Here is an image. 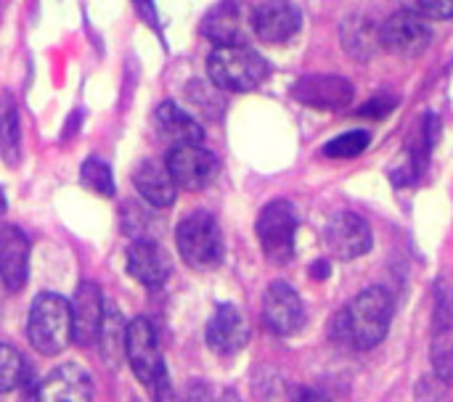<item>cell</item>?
Listing matches in <instances>:
<instances>
[{
  "mask_svg": "<svg viewBox=\"0 0 453 402\" xmlns=\"http://www.w3.org/2000/svg\"><path fill=\"white\" fill-rule=\"evenodd\" d=\"M393 313L395 302L388 289H366L350 305H345L342 313L334 315L332 339L353 350H372L388 337Z\"/></svg>",
  "mask_w": 453,
  "mask_h": 402,
  "instance_id": "cell-1",
  "label": "cell"
},
{
  "mask_svg": "<svg viewBox=\"0 0 453 402\" xmlns=\"http://www.w3.org/2000/svg\"><path fill=\"white\" fill-rule=\"evenodd\" d=\"M27 337H29V345L45 358L64 353L66 345L72 342V307H69V302L53 292L37 294L32 307H29Z\"/></svg>",
  "mask_w": 453,
  "mask_h": 402,
  "instance_id": "cell-2",
  "label": "cell"
},
{
  "mask_svg": "<svg viewBox=\"0 0 453 402\" xmlns=\"http://www.w3.org/2000/svg\"><path fill=\"white\" fill-rule=\"evenodd\" d=\"M207 74L220 90L247 93L268 77V61L250 45L215 48L207 58Z\"/></svg>",
  "mask_w": 453,
  "mask_h": 402,
  "instance_id": "cell-3",
  "label": "cell"
},
{
  "mask_svg": "<svg viewBox=\"0 0 453 402\" xmlns=\"http://www.w3.org/2000/svg\"><path fill=\"white\" fill-rule=\"evenodd\" d=\"M175 244H178V252L186 260V265H191L196 270L218 268L223 262V254H226L220 225L204 209H196L178 223Z\"/></svg>",
  "mask_w": 453,
  "mask_h": 402,
  "instance_id": "cell-4",
  "label": "cell"
},
{
  "mask_svg": "<svg viewBox=\"0 0 453 402\" xmlns=\"http://www.w3.org/2000/svg\"><path fill=\"white\" fill-rule=\"evenodd\" d=\"M297 209L287 199H273L271 204L263 207L255 231L263 247V254L273 265H287L295 257V236H297Z\"/></svg>",
  "mask_w": 453,
  "mask_h": 402,
  "instance_id": "cell-5",
  "label": "cell"
},
{
  "mask_svg": "<svg viewBox=\"0 0 453 402\" xmlns=\"http://www.w3.org/2000/svg\"><path fill=\"white\" fill-rule=\"evenodd\" d=\"M125 358L135 374V379L146 387L154 384V379L167 371L162 350H159V337L157 329L151 326L149 318H133L127 323V339H125Z\"/></svg>",
  "mask_w": 453,
  "mask_h": 402,
  "instance_id": "cell-6",
  "label": "cell"
},
{
  "mask_svg": "<svg viewBox=\"0 0 453 402\" xmlns=\"http://www.w3.org/2000/svg\"><path fill=\"white\" fill-rule=\"evenodd\" d=\"M165 167H167L175 188L202 191L218 178L220 162L212 151H207L202 146H178V148L167 151Z\"/></svg>",
  "mask_w": 453,
  "mask_h": 402,
  "instance_id": "cell-7",
  "label": "cell"
},
{
  "mask_svg": "<svg viewBox=\"0 0 453 402\" xmlns=\"http://www.w3.org/2000/svg\"><path fill=\"white\" fill-rule=\"evenodd\" d=\"M263 321L276 337H292L305 326L300 294L287 281H273L263 297Z\"/></svg>",
  "mask_w": 453,
  "mask_h": 402,
  "instance_id": "cell-8",
  "label": "cell"
},
{
  "mask_svg": "<svg viewBox=\"0 0 453 402\" xmlns=\"http://www.w3.org/2000/svg\"><path fill=\"white\" fill-rule=\"evenodd\" d=\"M433 40L430 27L411 11H398L380 27V45L398 56H419Z\"/></svg>",
  "mask_w": 453,
  "mask_h": 402,
  "instance_id": "cell-9",
  "label": "cell"
},
{
  "mask_svg": "<svg viewBox=\"0 0 453 402\" xmlns=\"http://www.w3.org/2000/svg\"><path fill=\"white\" fill-rule=\"evenodd\" d=\"M326 247L340 260H356L374 247L369 223L356 212H337L324 231Z\"/></svg>",
  "mask_w": 453,
  "mask_h": 402,
  "instance_id": "cell-10",
  "label": "cell"
},
{
  "mask_svg": "<svg viewBox=\"0 0 453 402\" xmlns=\"http://www.w3.org/2000/svg\"><path fill=\"white\" fill-rule=\"evenodd\" d=\"M353 82L340 74H305L295 82L292 95L313 109H342L353 101Z\"/></svg>",
  "mask_w": 453,
  "mask_h": 402,
  "instance_id": "cell-11",
  "label": "cell"
},
{
  "mask_svg": "<svg viewBox=\"0 0 453 402\" xmlns=\"http://www.w3.org/2000/svg\"><path fill=\"white\" fill-rule=\"evenodd\" d=\"M72 339L80 347H90L98 342V329L106 313L104 297L98 284L93 281H80L74 297H72Z\"/></svg>",
  "mask_w": 453,
  "mask_h": 402,
  "instance_id": "cell-12",
  "label": "cell"
},
{
  "mask_svg": "<svg viewBox=\"0 0 453 402\" xmlns=\"http://www.w3.org/2000/svg\"><path fill=\"white\" fill-rule=\"evenodd\" d=\"M250 24H252V32L263 42L279 45V42L292 40L300 32L303 13L292 3H260V5H255Z\"/></svg>",
  "mask_w": 453,
  "mask_h": 402,
  "instance_id": "cell-13",
  "label": "cell"
},
{
  "mask_svg": "<svg viewBox=\"0 0 453 402\" xmlns=\"http://www.w3.org/2000/svg\"><path fill=\"white\" fill-rule=\"evenodd\" d=\"M127 273L143 286H162L173 273V260L154 239H133L127 247Z\"/></svg>",
  "mask_w": 453,
  "mask_h": 402,
  "instance_id": "cell-14",
  "label": "cell"
},
{
  "mask_svg": "<svg viewBox=\"0 0 453 402\" xmlns=\"http://www.w3.org/2000/svg\"><path fill=\"white\" fill-rule=\"evenodd\" d=\"M29 252V236L11 223H0V281L8 292H19L27 284Z\"/></svg>",
  "mask_w": 453,
  "mask_h": 402,
  "instance_id": "cell-15",
  "label": "cell"
},
{
  "mask_svg": "<svg viewBox=\"0 0 453 402\" xmlns=\"http://www.w3.org/2000/svg\"><path fill=\"white\" fill-rule=\"evenodd\" d=\"M438 135H441V122L433 111L422 114V119L411 127V135H409V156H406V164L401 170L393 172V180L395 183H417L422 178V172L427 170V162H430V154L438 143Z\"/></svg>",
  "mask_w": 453,
  "mask_h": 402,
  "instance_id": "cell-16",
  "label": "cell"
},
{
  "mask_svg": "<svg viewBox=\"0 0 453 402\" xmlns=\"http://www.w3.org/2000/svg\"><path fill=\"white\" fill-rule=\"evenodd\" d=\"M154 130H157L159 138H165L170 143V148L202 146V140H204L202 125L188 111H183L175 101H165V103L157 106V111H154Z\"/></svg>",
  "mask_w": 453,
  "mask_h": 402,
  "instance_id": "cell-17",
  "label": "cell"
},
{
  "mask_svg": "<svg viewBox=\"0 0 453 402\" xmlns=\"http://www.w3.org/2000/svg\"><path fill=\"white\" fill-rule=\"evenodd\" d=\"M37 402H93V382L88 371L74 363L58 366L40 384Z\"/></svg>",
  "mask_w": 453,
  "mask_h": 402,
  "instance_id": "cell-18",
  "label": "cell"
},
{
  "mask_svg": "<svg viewBox=\"0 0 453 402\" xmlns=\"http://www.w3.org/2000/svg\"><path fill=\"white\" fill-rule=\"evenodd\" d=\"M250 339V326L236 305H220L207 323V345L220 355H236Z\"/></svg>",
  "mask_w": 453,
  "mask_h": 402,
  "instance_id": "cell-19",
  "label": "cell"
},
{
  "mask_svg": "<svg viewBox=\"0 0 453 402\" xmlns=\"http://www.w3.org/2000/svg\"><path fill=\"white\" fill-rule=\"evenodd\" d=\"M133 186L141 193V199L151 207H173L175 201V183L167 172V167L157 159H141L133 170Z\"/></svg>",
  "mask_w": 453,
  "mask_h": 402,
  "instance_id": "cell-20",
  "label": "cell"
},
{
  "mask_svg": "<svg viewBox=\"0 0 453 402\" xmlns=\"http://www.w3.org/2000/svg\"><path fill=\"white\" fill-rule=\"evenodd\" d=\"M202 32L207 40H212L218 48H231V45H244V24H242V13L239 5L234 3H223L218 8H212L204 21H202Z\"/></svg>",
  "mask_w": 453,
  "mask_h": 402,
  "instance_id": "cell-21",
  "label": "cell"
},
{
  "mask_svg": "<svg viewBox=\"0 0 453 402\" xmlns=\"http://www.w3.org/2000/svg\"><path fill=\"white\" fill-rule=\"evenodd\" d=\"M380 42V29L374 27L372 19H366L364 13H353L345 19L342 24V45L348 50V56L366 61L374 56V48Z\"/></svg>",
  "mask_w": 453,
  "mask_h": 402,
  "instance_id": "cell-22",
  "label": "cell"
},
{
  "mask_svg": "<svg viewBox=\"0 0 453 402\" xmlns=\"http://www.w3.org/2000/svg\"><path fill=\"white\" fill-rule=\"evenodd\" d=\"M0 156L8 167H16L21 159V119L11 93L0 95Z\"/></svg>",
  "mask_w": 453,
  "mask_h": 402,
  "instance_id": "cell-23",
  "label": "cell"
},
{
  "mask_svg": "<svg viewBox=\"0 0 453 402\" xmlns=\"http://www.w3.org/2000/svg\"><path fill=\"white\" fill-rule=\"evenodd\" d=\"M125 339H127V323H125L122 313L117 307H106L104 321H101V329H98V347H101V358L111 368H119L122 366Z\"/></svg>",
  "mask_w": 453,
  "mask_h": 402,
  "instance_id": "cell-24",
  "label": "cell"
},
{
  "mask_svg": "<svg viewBox=\"0 0 453 402\" xmlns=\"http://www.w3.org/2000/svg\"><path fill=\"white\" fill-rule=\"evenodd\" d=\"M430 363L441 382L453 384V323L435 326L430 345Z\"/></svg>",
  "mask_w": 453,
  "mask_h": 402,
  "instance_id": "cell-25",
  "label": "cell"
},
{
  "mask_svg": "<svg viewBox=\"0 0 453 402\" xmlns=\"http://www.w3.org/2000/svg\"><path fill=\"white\" fill-rule=\"evenodd\" d=\"M80 180L85 188H90L98 196H114V175L109 162H104L101 156H88L80 167Z\"/></svg>",
  "mask_w": 453,
  "mask_h": 402,
  "instance_id": "cell-26",
  "label": "cell"
},
{
  "mask_svg": "<svg viewBox=\"0 0 453 402\" xmlns=\"http://www.w3.org/2000/svg\"><path fill=\"white\" fill-rule=\"evenodd\" d=\"M369 140H372V135L366 130H350V133H342V135L332 138L321 148V154L329 156V159H353V156H361L369 148Z\"/></svg>",
  "mask_w": 453,
  "mask_h": 402,
  "instance_id": "cell-27",
  "label": "cell"
},
{
  "mask_svg": "<svg viewBox=\"0 0 453 402\" xmlns=\"http://www.w3.org/2000/svg\"><path fill=\"white\" fill-rule=\"evenodd\" d=\"M21 374H24V360L19 350H13L11 345H0V395L19 387Z\"/></svg>",
  "mask_w": 453,
  "mask_h": 402,
  "instance_id": "cell-28",
  "label": "cell"
},
{
  "mask_svg": "<svg viewBox=\"0 0 453 402\" xmlns=\"http://www.w3.org/2000/svg\"><path fill=\"white\" fill-rule=\"evenodd\" d=\"M453 323V273L443 276L435 289V326Z\"/></svg>",
  "mask_w": 453,
  "mask_h": 402,
  "instance_id": "cell-29",
  "label": "cell"
},
{
  "mask_svg": "<svg viewBox=\"0 0 453 402\" xmlns=\"http://www.w3.org/2000/svg\"><path fill=\"white\" fill-rule=\"evenodd\" d=\"M395 106H398V98H395L393 93H377V95H372V101H366V103L358 109V117H366V119H385Z\"/></svg>",
  "mask_w": 453,
  "mask_h": 402,
  "instance_id": "cell-30",
  "label": "cell"
},
{
  "mask_svg": "<svg viewBox=\"0 0 453 402\" xmlns=\"http://www.w3.org/2000/svg\"><path fill=\"white\" fill-rule=\"evenodd\" d=\"M406 11L417 13V16H427V19H451L453 16V0H419V3H409Z\"/></svg>",
  "mask_w": 453,
  "mask_h": 402,
  "instance_id": "cell-31",
  "label": "cell"
},
{
  "mask_svg": "<svg viewBox=\"0 0 453 402\" xmlns=\"http://www.w3.org/2000/svg\"><path fill=\"white\" fill-rule=\"evenodd\" d=\"M151 390H154V402H178V398H175V390H173V382H170V376H167V371H162V374L154 379Z\"/></svg>",
  "mask_w": 453,
  "mask_h": 402,
  "instance_id": "cell-32",
  "label": "cell"
},
{
  "mask_svg": "<svg viewBox=\"0 0 453 402\" xmlns=\"http://www.w3.org/2000/svg\"><path fill=\"white\" fill-rule=\"evenodd\" d=\"M186 402H215V398H212V387L204 384V382L188 384V390H186Z\"/></svg>",
  "mask_w": 453,
  "mask_h": 402,
  "instance_id": "cell-33",
  "label": "cell"
},
{
  "mask_svg": "<svg viewBox=\"0 0 453 402\" xmlns=\"http://www.w3.org/2000/svg\"><path fill=\"white\" fill-rule=\"evenodd\" d=\"M292 402H334V400H329L326 395H321V392H316V390L297 387V390H292Z\"/></svg>",
  "mask_w": 453,
  "mask_h": 402,
  "instance_id": "cell-34",
  "label": "cell"
},
{
  "mask_svg": "<svg viewBox=\"0 0 453 402\" xmlns=\"http://www.w3.org/2000/svg\"><path fill=\"white\" fill-rule=\"evenodd\" d=\"M316 276H329V268H326V262H316V270H313Z\"/></svg>",
  "mask_w": 453,
  "mask_h": 402,
  "instance_id": "cell-35",
  "label": "cell"
},
{
  "mask_svg": "<svg viewBox=\"0 0 453 402\" xmlns=\"http://www.w3.org/2000/svg\"><path fill=\"white\" fill-rule=\"evenodd\" d=\"M5 209H8V204H5V193H3V188H0V217L5 215Z\"/></svg>",
  "mask_w": 453,
  "mask_h": 402,
  "instance_id": "cell-36",
  "label": "cell"
}]
</instances>
